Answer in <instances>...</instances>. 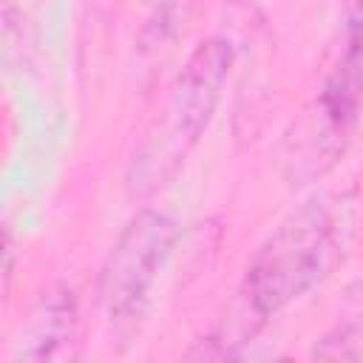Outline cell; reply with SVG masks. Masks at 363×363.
<instances>
[{"instance_id":"8992f818","label":"cell","mask_w":363,"mask_h":363,"mask_svg":"<svg viewBox=\"0 0 363 363\" xmlns=\"http://www.w3.org/2000/svg\"><path fill=\"white\" fill-rule=\"evenodd\" d=\"M312 357H320V360H363V329L337 326L335 332L323 335L315 343Z\"/></svg>"},{"instance_id":"3957f363","label":"cell","mask_w":363,"mask_h":363,"mask_svg":"<svg viewBox=\"0 0 363 363\" xmlns=\"http://www.w3.org/2000/svg\"><path fill=\"white\" fill-rule=\"evenodd\" d=\"M363 108V0H346L337 43L312 105L284 136L286 156L309 170L326 173L346 150Z\"/></svg>"},{"instance_id":"5b68a950","label":"cell","mask_w":363,"mask_h":363,"mask_svg":"<svg viewBox=\"0 0 363 363\" xmlns=\"http://www.w3.org/2000/svg\"><path fill=\"white\" fill-rule=\"evenodd\" d=\"M77 295L71 286H54L48 289L37 309L31 312V320L17 340L14 357L17 360H48L57 357L62 346H68L77 335Z\"/></svg>"},{"instance_id":"6da1fadb","label":"cell","mask_w":363,"mask_h":363,"mask_svg":"<svg viewBox=\"0 0 363 363\" xmlns=\"http://www.w3.org/2000/svg\"><path fill=\"white\" fill-rule=\"evenodd\" d=\"M352 238L354 218L343 199H309L255 250L235 298L261 326H267L269 318L335 272L346 258Z\"/></svg>"},{"instance_id":"277c9868","label":"cell","mask_w":363,"mask_h":363,"mask_svg":"<svg viewBox=\"0 0 363 363\" xmlns=\"http://www.w3.org/2000/svg\"><path fill=\"white\" fill-rule=\"evenodd\" d=\"M176 241L179 224L167 213L145 207L128 221L99 272V301L113 320H136L145 312Z\"/></svg>"},{"instance_id":"7a4b0ae2","label":"cell","mask_w":363,"mask_h":363,"mask_svg":"<svg viewBox=\"0 0 363 363\" xmlns=\"http://www.w3.org/2000/svg\"><path fill=\"white\" fill-rule=\"evenodd\" d=\"M233 45L224 37L199 43L187 57L184 68L167 88L159 116L150 122L128 164L125 187L133 199L162 190L182 170L216 113L221 88L233 71Z\"/></svg>"}]
</instances>
